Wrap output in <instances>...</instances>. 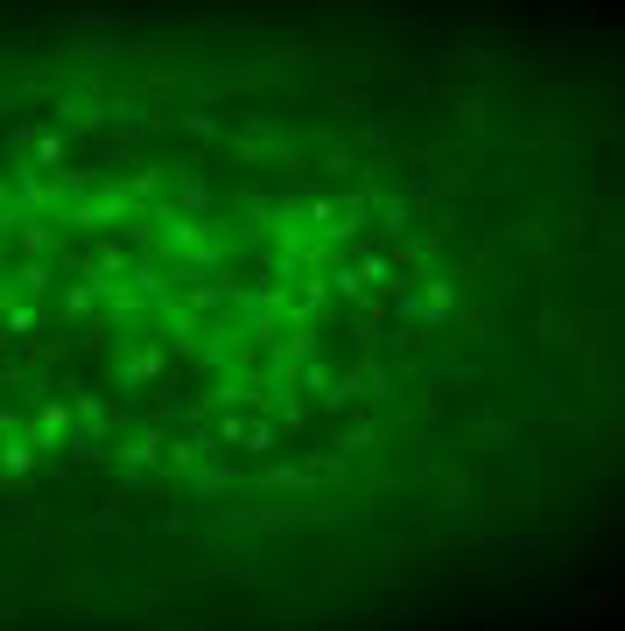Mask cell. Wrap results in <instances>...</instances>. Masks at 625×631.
<instances>
[{"label":"cell","mask_w":625,"mask_h":631,"mask_svg":"<svg viewBox=\"0 0 625 631\" xmlns=\"http://www.w3.org/2000/svg\"><path fill=\"white\" fill-rule=\"evenodd\" d=\"M625 569V29L0 0V631H485Z\"/></svg>","instance_id":"obj_1"}]
</instances>
